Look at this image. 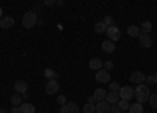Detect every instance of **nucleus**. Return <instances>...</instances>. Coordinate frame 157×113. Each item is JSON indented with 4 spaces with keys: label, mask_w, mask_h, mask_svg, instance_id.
<instances>
[{
    "label": "nucleus",
    "mask_w": 157,
    "mask_h": 113,
    "mask_svg": "<svg viewBox=\"0 0 157 113\" xmlns=\"http://www.w3.org/2000/svg\"><path fill=\"white\" fill-rule=\"evenodd\" d=\"M140 30H141V33H149V32L152 30V24H151L149 21L143 22V24H141V28H140Z\"/></svg>",
    "instance_id": "obj_23"
},
{
    "label": "nucleus",
    "mask_w": 157,
    "mask_h": 113,
    "mask_svg": "<svg viewBox=\"0 0 157 113\" xmlns=\"http://www.w3.org/2000/svg\"><path fill=\"white\" fill-rule=\"evenodd\" d=\"M116 107H118V108H120L121 111H127L130 105H129V100H124V99H120V102H118V104H116Z\"/></svg>",
    "instance_id": "obj_20"
},
{
    "label": "nucleus",
    "mask_w": 157,
    "mask_h": 113,
    "mask_svg": "<svg viewBox=\"0 0 157 113\" xmlns=\"http://www.w3.org/2000/svg\"><path fill=\"white\" fill-rule=\"evenodd\" d=\"M129 79H130V82H135V83L140 85L141 82H146V75L143 74L141 71H134V72H130Z\"/></svg>",
    "instance_id": "obj_7"
},
{
    "label": "nucleus",
    "mask_w": 157,
    "mask_h": 113,
    "mask_svg": "<svg viewBox=\"0 0 157 113\" xmlns=\"http://www.w3.org/2000/svg\"><path fill=\"white\" fill-rule=\"evenodd\" d=\"M11 113H21V107H11Z\"/></svg>",
    "instance_id": "obj_34"
},
{
    "label": "nucleus",
    "mask_w": 157,
    "mask_h": 113,
    "mask_svg": "<svg viewBox=\"0 0 157 113\" xmlns=\"http://www.w3.org/2000/svg\"><path fill=\"white\" fill-rule=\"evenodd\" d=\"M104 69H105V71H112L113 69V61H105V63H104V66H102Z\"/></svg>",
    "instance_id": "obj_28"
},
{
    "label": "nucleus",
    "mask_w": 157,
    "mask_h": 113,
    "mask_svg": "<svg viewBox=\"0 0 157 113\" xmlns=\"http://www.w3.org/2000/svg\"><path fill=\"white\" fill-rule=\"evenodd\" d=\"M44 5L46 6H52V5H55V0H44Z\"/></svg>",
    "instance_id": "obj_32"
},
{
    "label": "nucleus",
    "mask_w": 157,
    "mask_h": 113,
    "mask_svg": "<svg viewBox=\"0 0 157 113\" xmlns=\"http://www.w3.org/2000/svg\"><path fill=\"white\" fill-rule=\"evenodd\" d=\"M55 3H57V5H63L64 2H63V0H55Z\"/></svg>",
    "instance_id": "obj_37"
},
{
    "label": "nucleus",
    "mask_w": 157,
    "mask_h": 113,
    "mask_svg": "<svg viewBox=\"0 0 157 113\" xmlns=\"http://www.w3.org/2000/svg\"><path fill=\"white\" fill-rule=\"evenodd\" d=\"M129 113H143V104L135 102L129 107Z\"/></svg>",
    "instance_id": "obj_17"
},
{
    "label": "nucleus",
    "mask_w": 157,
    "mask_h": 113,
    "mask_svg": "<svg viewBox=\"0 0 157 113\" xmlns=\"http://www.w3.org/2000/svg\"><path fill=\"white\" fill-rule=\"evenodd\" d=\"M120 93L118 91H110V93H107V96H105V100L110 104V105H115V104H118L120 102Z\"/></svg>",
    "instance_id": "obj_9"
},
{
    "label": "nucleus",
    "mask_w": 157,
    "mask_h": 113,
    "mask_svg": "<svg viewBox=\"0 0 157 113\" xmlns=\"http://www.w3.org/2000/svg\"><path fill=\"white\" fill-rule=\"evenodd\" d=\"M3 17V11H2V6H0V19Z\"/></svg>",
    "instance_id": "obj_38"
},
{
    "label": "nucleus",
    "mask_w": 157,
    "mask_h": 113,
    "mask_svg": "<svg viewBox=\"0 0 157 113\" xmlns=\"http://www.w3.org/2000/svg\"><path fill=\"white\" fill-rule=\"evenodd\" d=\"M118 93H120V97H121V99H124V100H130V99H132V97L135 96L134 88H132V86H129V85H127V86H121Z\"/></svg>",
    "instance_id": "obj_3"
},
{
    "label": "nucleus",
    "mask_w": 157,
    "mask_h": 113,
    "mask_svg": "<svg viewBox=\"0 0 157 113\" xmlns=\"http://www.w3.org/2000/svg\"><path fill=\"white\" fill-rule=\"evenodd\" d=\"M96 82H99V83H109L110 82V72L105 71V69L96 71Z\"/></svg>",
    "instance_id": "obj_5"
},
{
    "label": "nucleus",
    "mask_w": 157,
    "mask_h": 113,
    "mask_svg": "<svg viewBox=\"0 0 157 113\" xmlns=\"http://www.w3.org/2000/svg\"><path fill=\"white\" fill-rule=\"evenodd\" d=\"M110 110H112V111H113V113H123V111H121V110H120V108H118V107H116V104H115V105H113V107H112V108H110Z\"/></svg>",
    "instance_id": "obj_35"
},
{
    "label": "nucleus",
    "mask_w": 157,
    "mask_h": 113,
    "mask_svg": "<svg viewBox=\"0 0 157 113\" xmlns=\"http://www.w3.org/2000/svg\"><path fill=\"white\" fill-rule=\"evenodd\" d=\"M155 75H157V74H155Z\"/></svg>",
    "instance_id": "obj_40"
},
{
    "label": "nucleus",
    "mask_w": 157,
    "mask_h": 113,
    "mask_svg": "<svg viewBox=\"0 0 157 113\" xmlns=\"http://www.w3.org/2000/svg\"><path fill=\"white\" fill-rule=\"evenodd\" d=\"M102 22L105 24L107 27H112V25H113V17H112V16H105V17H104V21H102Z\"/></svg>",
    "instance_id": "obj_27"
},
{
    "label": "nucleus",
    "mask_w": 157,
    "mask_h": 113,
    "mask_svg": "<svg viewBox=\"0 0 157 113\" xmlns=\"http://www.w3.org/2000/svg\"><path fill=\"white\" fill-rule=\"evenodd\" d=\"M96 113H109L110 111V108H112V105L107 102L105 99L104 100H99V102H96Z\"/></svg>",
    "instance_id": "obj_8"
},
{
    "label": "nucleus",
    "mask_w": 157,
    "mask_h": 113,
    "mask_svg": "<svg viewBox=\"0 0 157 113\" xmlns=\"http://www.w3.org/2000/svg\"><path fill=\"white\" fill-rule=\"evenodd\" d=\"M102 66H104V63H102L101 58H91L90 60V69L99 71V69H102Z\"/></svg>",
    "instance_id": "obj_14"
},
{
    "label": "nucleus",
    "mask_w": 157,
    "mask_h": 113,
    "mask_svg": "<svg viewBox=\"0 0 157 113\" xmlns=\"http://www.w3.org/2000/svg\"><path fill=\"white\" fill-rule=\"evenodd\" d=\"M83 111H85V113H94V111H96V107H94V104L86 102V104L83 105Z\"/></svg>",
    "instance_id": "obj_24"
},
{
    "label": "nucleus",
    "mask_w": 157,
    "mask_h": 113,
    "mask_svg": "<svg viewBox=\"0 0 157 113\" xmlns=\"http://www.w3.org/2000/svg\"><path fill=\"white\" fill-rule=\"evenodd\" d=\"M13 25H14V19H13L11 16H3L2 19H0V27L2 28H11Z\"/></svg>",
    "instance_id": "obj_12"
},
{
    "label": "nucleus",
    "mask_w": 157,
    "mask_h": 113,
    "mask_svg": "<svg viewBox=\"0 0 157 113\" xmlns=\"http://www.w3.org/2000/svg\"><path fill=\"white\" fill-rule=\"evenodd\" d=\"M138 40H140V46L145 47V49H149L151 44H152V38H151L149 33H140Z\"/></svg>",
    "instance_id": "obj_6"
},
{
    "label": "nucleus",
    "mask_w": 157,
    "mask_h": 113,
    "mask_svg": "<svg viewBox=\"0 0 157 113\" xmlns=\"http://www.w3.org/2000/svg\"><path fill=\"white\" fill-rule=\"evenodd\" d=\"M44 75H46V79H49V80H55L57 79V72L54 71V69H44Z\"/></svg>",
    "instance_id": "obj_22"
},
{
    "label": "nucleus",
    "mask_w": 157,
    "mask_h": 113,
    "mask_svg": "<svg viewBox=\"0 0 157 113\" xmlns=\"http://www.w3.org/2000/svg\"><path fill=\"white\" fill-rule=\"evenodd\" d=\"M105 33H107V36H109V40L113 41V43L118 41V40L121 38V32H120V28H118L116 25H112V27H109Z\"/></svg>",
    "instance_id": "obj_4"
},
{
    "label": "nucleus",
    "mask_w": 157,
    "mask_h": 113,
    "mask_svg": "<svg viewBox=\"0 0 157 113\" xmlns=\"http://www.w3.org/2000/svg\"><path fill=\"white\" fill-rule=\"evenodd\" d=\"M93 96H94V99H96V102H99V100H104V99H105L107 93H105V90H104V88H98Z\"/></svg>",
    "instance_id": "obj_16"
},
{
    "label": "nucleus",
    "mask_w": 157,
    "mask_h": 113,
    "mask_svg": "<svg viewBox=\"0 0 157 113\" xmlns=\"http://www.w3.org/2000/svg\"><path fill=\"white\" fill-rule=\"evenodd\" d=\"M58 88H60V85H58L57 80H49L47 85H46V93L47 94H55L58 91Z\"/></svg>",
    "instance_id": "obj_10"
},
{
    "label": "nucleus",
    "mask_w": 157,
    "mask_h": 113,
    "mask_svg": "<svg viewBox=\"0 0 157 113\" xmlns=\"http://www.w3.org/2000/svg\"><path fill=\"white\" fill-rule=\"evenodd\" d=\"M120 88H121V86H120V83H118V82H116V83H115V82H110V90H112V91H120Z\"/></svg>",
    "instance_id": "obj_30"
},
{
    "label": "nucleus",
    "mask_w": 157,
    "mask_h": 113,
    "mask_svg": "<svg viewBox=\"0 0 157 113\" xmlns=\"http://www.w3.org/2000/svg\"><path fill=\"white\" fill-rule=\"evenodd\" d=\"M101 49H102L105 54H113V52H115V44H113V41L107 40V41H104V43L101 44Z\"/></svg>",
    "instance_id": "obj_13"
},
{
    "label": "nucleus",
    "mask_w": 157,
    "mask_h": 113,
    "mask_svg": "<svg viewBox=\"0 0 157 113\" xmlns=\"http://www.w3.org/2000/svg\"><path fill=\"white\" fill-rule=\"evenodd\" d=\"M66 107H68V110H69L71 113H78V105H77L75 102H68Z\"/></svg>",
    "instance_id": "obj_25"
},
{
    "label": "nucleus",
    "mask_w": 157,
    "mask_h": 113,
    "mask_svg": "<svg viewBox=\"0 0 157 113\" xmlns=\"http://www.w3.org/2000/svg\"><path fill=\"white\" fill-rule=\"evenodd\" d=\"M134 93H135V96L134 97H137V102H140V104H143V102H146V100L149 99V88L146 86V85H143V83H140L135 90H134Z\"/></svg>",
    "instance_id": "obj_1"
},
{
    "label": "nucleus",
    "mask_w": 157,
    "mask_h": 113,
    "mask_svg": "<svg viewBox=\"0 0 157 113\" xmlns=\"http://www.w3.org/2000/svg\"><path fill=\"white\" fill-rule=\"evenodd\" d=\"M0 113H8L6 110H0Z\"/></svg>",
    "instance_id": "obj_39"
},
{
    "label": "nucleus",
    "mask_w": 157,
    "mask_h": 113,
    "mask_svg": "<svg viewBox=\"0 0 157 113\" xmlns=\"http://www.w3.org/2000/svg\"><path fill=\"white\" fill-rule=\"evenodd\" d=\"M88 102H91V104H96V99H94V96H90V97H88Z\"/></svg>",
    "instance_id": "obj_36"
},
{
    "label": "nucleus",
    "mask_w": 157,
    "mask_h": 113,
    "mask_svg": "<svg viewBox=\"0 0 157 113\" xmlns=\"http://www.w3.org/2000/svg\"><path fill=\"white\" fill-rule=\"evenodd\" d=\"M38 22V16L35 11H27L25 14L22 16V25L24 28H33Z\"/></svg>",
    "instance_id": "obj_2"
},
{
    "label": "nucleus",
    "mask_w": 157,
    "mask_h": 113,
    "mask_svg": "<svg viewBox=\"0 0 157 113\" xmlns=\"http://www.w3.org/2000/svg\"><path fill=\"white\" fill-rule=\"evenodd\" d=\"M60 113H71V111L68 110L66 105H61V107H60Z\"/></svg>",
    "instance_id": "obj_33"
},
{
    "label": "nucleus",
    "mask_w": 157,
    "mask_h": 113,
    "mask_svg": "<svg viewBox=\"0 0 157 113\" xmlns=\"http://www.w3.org/2000/svg\"><path fill=\"white\" fill-rule=\"evenodd\" d=\"M14 90L19 94H25V93H27V90H29V85H27V82H24V80H17L14 83Z\"/></svg>",
    "instance_id": "obj_11"
},
{
    "label": "nucleus",
    "mask_w": 157,
    "mask_h": 113,
    "mask_svg": "<svg viewBox=\"0 0 157 113\" xmlns=\"http://www.w3.org/2000/svg\"><path fill=\"white\" fill-rule=\"evenodd\" d=\"M21 113H35V105L33 104H22L21 105Z\"/></svg>",
    "instance_id": "obj_18"
},
{
    "label": "nucleus",
    "mask_w": 157,
    "mask_h": 113,
    "mask_svg": "<svg viewBox=\"0 0 157 113\" xmlns=\"http://www.w3.org/2000/svg\"><path fill=\"white\" fill-rule=\"evenodd\" d=\"M21 102H22V96L21 94H13L11 96V105L13 107H19Z\"/></svg>",
    "instance_id": "obj_19"
},
{
    "label": "nucleus",
    "mask_w": 157,
    "mask_h": 113,
    "mask_svg": "<svg viewBox=\"0 0 157 113\" xmlns=\"http://www.w3.org/2000/svg\"><path fill=\"white\" fill-rule=\"evenodd\" d=\"M149 104H151V107H154V108H157V94H149Z\"/></svg>",
    "instance_id": "obj_26"
},
{
    "label": "nucleus",
    "mask_w": 157,
    "mask_h": 113,
    "mask_svg": "<svg viewBox=\"0 0 157 113\" xmlns=\"http://www.w3.org/2000/svg\"><path fill=\"white\" fill-rule=\"evenodd\" d=\"M146 82L149 85H155L157 83V75H149V77H146Z\"/></svg>",
    "instance_id": "obj_29"
},
{
    "label": "nucleus",
    "mask_w": 157,
    "mask_h": 113,
    "mask_svg": "<svg viewBox=\"0 0 157 113\" xmlns=\"http://www.w3.org/2000/svg\"><path fill=\"white\" fill-rule=\"evenodd\" d=\"M107 28H109V27H107V25L104 24V22H98V24L94 25V32H96V33H99V35H101V33H104V32H107Z\"/></svg>",
    "instance_id": "obj_21"
},
{
    "label": "nucleus",
    "mask_w": 157,
    "mask_h": 113,
    "mask_svg": "<svg viewBox=\"0 0 157 113\" xmlns=\"http://www.w3.org/2000/svg\"><path fill=\"white\" fill-rule=\"evenodd\" d=\"M140 33H141V30H140V27H137V25H129V27H127V35H129V36L138 38Z\"/></svg>",
    "instance_id": "obj_15"
},
{
    "label": "nucleus",
    "mask_w": 157,
    "mask_h": 113,
    "mask_svg": "<svg viewBox=\"0 0 157 113\" xmlns=\"http://www.w3.org/2000/svg\"><path fill=\"white\" fill-rule=\"evenodd\" d=\"M57 102H58L60 105H66V97H64V96H58Z\"/></svg>",
    "instance_id": "obj_31"
}]
</instances>
